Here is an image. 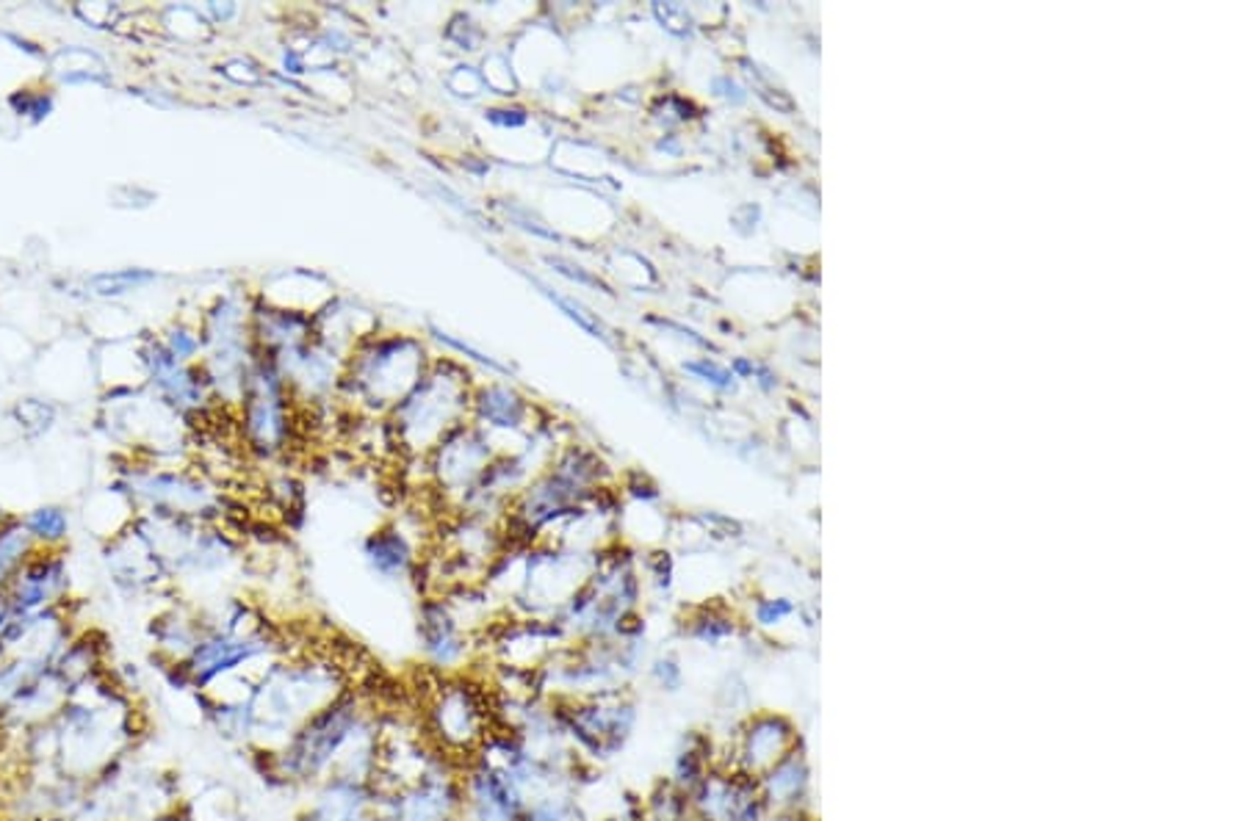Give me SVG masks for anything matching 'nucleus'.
<instances>
[{
  "label": "nucleus",
  "instance_id": "obj_1",
  "mask_svg": "<svg viewBox=\"0 0 1245 821\" xmlns=\"http://www.w3.org/2000/svg\"><path fill=\"white\" fill-rule=\"evenodd\" d=\"M142 735L131 691L105 675L69 695L45 722L18 735V755L25 772L92 780L111 761L122 758Z\"/></svg>",
  "mask_w": 1245,
  "mask_h": 821
},
{
  "label": "nucleus",
  "instance_id": "obj_2",
  "mask_svg": "<svg viewBox=\"0 0 1245 821\" xmlns=\"http://www.w3.org/2000/svg\"><path fill=\"white\" fill-rule=\"evenodd\" d=\"M335 686V666L313 661H274L266 666L247 691L255 713V744L277 750L302 719L338 695Z\"/></svg>",
  "mask_w": 1245,
  "mask_h": 821
},
{
  "label": "nucleus",
  "instance_id": "obj_3",
  "mask_svg": "<svg viewBox=\"0 0 1245 821\" xmlns=\"http://www.w3.org/2000/svg\"><path fill=\"white\" fill-rule=\"evenodd\" d=\"M363 730V708L355 691L340 689L333 700L302 719L277 750H260L269 777L291 783H316L335 769L346 746Z\"/></svg>",
  "mask_w": 1245,
  "mask_h": 821
},
{
  "label": "nucleus",
  "instance_id": "obj_4",
  "mask_svg": "<svg viewBox=\"0 0 1245 821\" xmlns=\"http://www.w3.org/2000/svg\"><path fill=\"white\" fill-rule=\"evenodd\" d=\"M271 648H274V639L266 637L263 631L233 633L220 626H208L183 659V666L194 691H214L220 681L233 678L249 664L266 659Z\"/></svg>",
  "mask_w": 1245,
  "mask_h": 821
},
{
  "label": "nucleus",
  "instance_id": "obj_5",
  "mask_svg": "<svg viewBox=\"0 0 1245 821\" xmlns=\"http://www.w3.org/2000/svg\"><path fill=\"white\" fill-rule=\"evenodd\" d=\"M67 586L69 575L61 553L34 551L29 562L18 570L3 597H7L12 615H36V611L58 609L64 595H67Z\"/></svg>",
  "mask_w": 1245,
  "mask_h": 821
},
{
  "label": "nucleus",
  "instance_id": "obj_6",
  "mask_svg": "<svg viewBox=\"0 0 1245 821\" xmlns=\"http://www.w3.org/2000/svg\"><path fill=\"white\" fill-rule=\"evenodd\" d=\"M438 733L449 744L468 746L473 741H482L484 735V708L479 702L473 686H446L438 691V700L433 706Z\"/></svg>",
  "mask_w": 1245,
  "mask_h": 821
},
{
  "label": "nucleus",
  "instance_id": "obj_7",
  "mask_svg": "<svg viewBox=\"0 0 1245 821\" xmlns=\"http://www.w3.org/2000/svg\"><path fill=\"white\" fill-rule=\"evenodd\" d=\"M418 639H422L427 661L438 670H455L468 653V637L457 628L455 617L438 600H427L422 606Z\"/></svg>",
  "mask_w": 1245,
  "mask_h": 821
},
{
  "label": "nucleus",
  "instance_id": "obj_8",
  "mask_svg": "<svg viewBox=\"0 0 1245 821\" xmlns=\"http://www.w3.org/2000/svg\"><path fill=\"white\" fill-rule=\"evenodd\" d=\"M363 553H366V562L371 564V570L385 575V578L407 575V570L413 567V551H410L402 531H393V529L377 531V535H371L369 540H366Z\"/></svg>",
  "mask_w": 1245,
  "mask_h": 821
},
{
  "label": "nucleus",
  "instance_id": "obj_9",
  "mask_svg": "<svg viewBox=\"0 0 1245 821\" xmlns=\"http://www.w3.org/2000/svg\"><path fill=\"white\" fill-rule=\"evenodd\" d=\"M23 529H25V535L31 537V542H34V548L42 546V548H47V551H51V548H56L58 542L67 537L69 522H67V515H64V511L36 509L34 515L25 517Z\"/></svg>",
  "mask_w": 1245,
  "mask_h": 821
},
{
  "label": "nucleus",
  "instance_id": "obj_10",
  "mask_svg": "<svg viewBox=\"0 0 1245 821\" xmlns=\"http://www.w3.org/2000/svg\"><path fill=\"white\" fill-rule=\"evenodd\" d=\"M125 821H194V819H191V813L186 808H180V805H172V808L161 810V813L145 816V819H125Z\"/></svg>",
  "mask_w": 1245,
  "mask_h": 821
}]
</instances>
